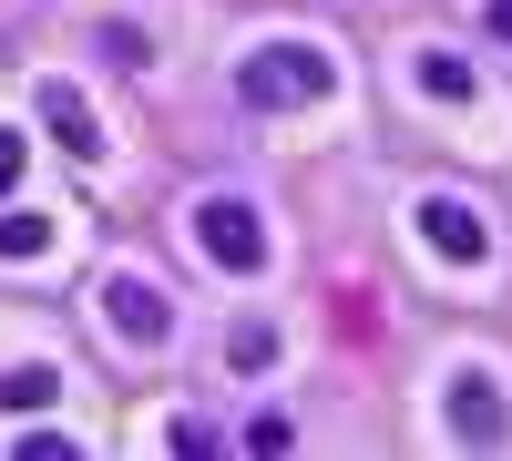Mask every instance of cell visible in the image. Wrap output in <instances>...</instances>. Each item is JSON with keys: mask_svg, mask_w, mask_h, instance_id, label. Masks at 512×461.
<instances>
[{"mask_svg": "<svg viewBox=\"0 0 512 461\" xmlns=\"http://www.w3.org/2000/svg\"><path fill=\"white\" fill-rule=\"evenodd\" d=\"M318 93H328V52H308V41H267L246 62V103L256 113H287V103H318Z\"/></svg>", "mask_w": 512, "mask_h": 461, "instance_id": "obj_1", "label": "cell"}, {"mask_svg": "<svg viewBox=\"0 0 512 461\" xmlns=\"http://www.w3.org/2000/svg\"><path fill=\"white\" fill-rule=\"evenodd\" d=\"M41 123H52L72 154H103V144H93V113H82V93H41Z\"/></svg>", "mask_w": 512, "mask_h": 461, "instance_id": "obj_6", "label": "cell"}, {"mask_svg": "<svg viewBox=\"0 0 512 461\" xmlns=\"http://www.w3.org/2000/svg\"><path fill=\"white\" fill-rule=\"evenodd\" d=\"M195 246L216 267H236V277H256L267 267V236H256V205H236V195H205L195 205Z\"/></svg>", "mask_w": 512, "mask_h": 461, "instance_id": "obj_2", "label": "cell"}, {"mask_svg": "<svg viewBox=\"0 0 512 461\" xmlns=\"http://www.w3.org/2000/svg\"><path fill=\"white\" fill-rule=\"evenodd\" d=\"M11 175H21V144H0V195H11Z\"/></svg>", "mask_w": 512, "mask_h": 461, "instance_id": "obj_9", "label": "cell"}, {"mask_svg": "<svg viewBox=\"0 0 512 461\" xmlns=\"http://www.w3.org/2000/svg\"><path fill=\"white\" fill-rule=\"evenodd\" d=\"M492 31H502V41H512V0H492Z\"/></svg>", "mask_w": 512, "mask_h": 461, "instance_id": "obj_10", "label": "cell"}, {"mask_svg": "<svg viewBox=\"0 0 512 461\" xmlns=\"http://www.w3.org/2000/svg\"><path fill=\"white\" fill-rule=\"evenodd\" d=\"M41 236H52L41 216H11V226H0V257H41Z\"/></svg>", "mask_w": 512, "mask_h": 461, "instance_id": "obj_8", "label": "cell"}, {"mask_svg": "<svg viewBox=\"0 0 512 461\" xmlns=\"http://www.w3.org/2000/svg\"><path fill=\"white\" fill-rule=\"evenodd\" d=\"M451 431H461V441H502V431H512L502 410H492V380H451Z\"/></svg>", "mask_w": 512, "mask_h": 461, "instance_id": "obj_5", "label": "cell"}, {"mask_svg": "<svg viewBox=\"0 0 512 461\" xmlns=\"http://www.w3.org/2000/svg\"><path fill=\"white\" fill-rule=\"evenodd\" d=\"M420 226H431V246H441V257H461V267H482V257H492L482 216H472V205H451V195H431V205H420Z\"/></svg>", "mask_w": 512, "mask_h": 461, "instance_id": "obj_3", "label": "cell"}, {"mask_svg": "<svg viewBox=\"0 0 512 461\" xmlns=\"http://www.w3.org/2000/svg\"><path fill=\"white\" fill-rule=\"evenodd\" d=\"M103 308H113V339H134V349H154V339H164V298H154L144 277H123Z\"/></svg>", "mask_w": 512, "mask_h": 461, "instance_id": "obj_4", "label": "cell"}, {"mask_svg": "<svg viewBox=\"0 0 512 461\" xmlns=\"http://www.w3.org/2000/svg\"><path fill=\"white\" fill-rule=\"evenodd\" d=\"M62 380H52V369H11V380H0V400H11V410H41V400H52Z\"/></svg>", "mask_w": 512, "mask_h": 461, "instance_id": "obj_7", "label": "cell"}]
</instances>
